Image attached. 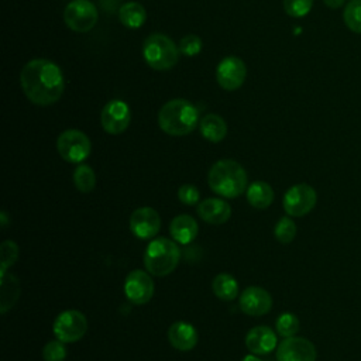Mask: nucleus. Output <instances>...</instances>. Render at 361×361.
<instances>
[{"mask_svg": "<svg viewBox=\"0 0 361 361\" xmlns=\"http://www.w3.org/2000/svg\"><path fill=\"white\" fill-rule=\"evenodd\" d=\"M316 202L317 193L307 183H296L283 195V209L290 217H302L310 213Z\"/></svg>", "mask_w": 361, "mask_h": 361, "instance_id": "9", "label": "nucleus"}, {"mask_svg": "<svg viewBox=\"0 0 361 361\" xmlns=\"http://www.w3.org/2000/svg\"><path fill=\"white\" fill-rule=\"evenodd\" d=\"M313 6V0H283V8L288 16L299 18L305 17Z\"/></svg>", "mask_w": 361, "mask_h": 361, "instance_id": "31", "label": "nucleus"}, {"mask_svg": "<svg viewBox=\"0 0 361 361\" xmlns=\"http://www.w3.org/2000/svg\"><path fill=\"white\" fill-rule=\"evenodd\" d=\"M20 281L14 275H1L0 288V312L4 314L11 309L20 296Z\"/></svg>", "mask_w": 361, "mask_h": 361, "instance_id": "22", "label": "nucleus"}, {"mask_svg": "<svg viewBox=\"0 0 361 361\" xmlns=\"http://www.w3.org/2000/svg\"><path fill=\"white\" fill-rule=\"evenodd\" d=\"M213 293L221 300H233L238 293V282L230 274H219L212 282Z\"/></svg>", "mask_w": 361, "mask_h": 361, "instance_id": "24", "label": "nucleus"}, {"mask_svg": "<svg viewBox=\"0 0 361 361\" xmlns=\"http://www.w3.org/2000/svg\"><path fill=\"white\" fill-rule=\"evenodd\" d=\"M42 358L44 361H65L66 358V348L65 343L61 340H52L45 344L42 348Z\"/></svg>", "mask_w": 361, "mask_h": 361, "instance_id": "30", "label": "nucleus"}, {"mask_svg": "<svg viewBox=\"0 0 361 361\" xmlns=\"http://www.w3.org/2000/svg\"><path fill=\"white\" fill-rule=\"evenodd\" d=\"M168 340L173 348L189 351L197 344V331L186 322H175L168 329Z\"/></svg>", "mask_w": 361, "mask_h": 361, "instance_id": "18", "label": "nucleus"}, {"mask_svg": "<svg viewBox=\"0 0 361 361\" xmlns=\"http://www.w3.org/2000/svg\"><path fill=\"white\" fill-rule=\"evenodd\" d=\"M210 189L223 197H237L247 190V172L234 159H220L209 171Z\"/></svg>", "mask_w": 361, "mask_h": 361, "instance_id": "3", "label": "nucleus"}, {"mask_svg": "<svg viewBox=\"0 0 361 361\" xmlns=\"http://www.w3.org/2000/svg\"><path fill=\"white\" fill-rule=\"evenodd\" d=\"M118 17L123 25L128 28H140L147 18L145 8L135 1H128L120 7Z\"/></svg>", "mask_w": 361, "mask_h": 361, "instance_id": "23", "label": "nucleus"}, {"mask_svg": "<svg viewBox=\"0 0 361 361\" xmlns=\"http://www.w3.org/2000/svg\"><path fill=\"white\" fill-rule=\"evenodd\" d=\"M345 25L355 34H361V0H350L343 11Z\"/></svg>", "mask_w": 361, "mask_h": 361, "instance_id": "26", "label": "nucleus"}, {"mask_svg": "<svg viewBox=\"0 0 361 361\" xmlns=\"http://www.w3.org/2000/svg\"><path fill=\"white\" fill-rule=\"evenodd\" d=\"M240 309L250 316L267 314L272 307V296L259 286H248L240 295Z\"/></svg>", "mask_w": 361, "mask_h": 361, "instance_id": "15", "label": "nucleus"}, {"mask_svg": "<svg viewBox=\"0 0 361 361\" xmlns=\"http://www.w3.org/2000/svg\"><path fill=\"white\" fill-rule=\"evenodd\" d=\"M275 238L282 244H289L296 237V224L290 217H281L275 226Z\"/></svg>", "mask_w": 361, "mask_h": 361, "instance_id": "28", "label": "nucleus"}, {"mask_svg": "<svg viewBox=\"0 0 361 361\" xmlns=\"http://www.w3.org/2000/svg\"><path fill=\"white\" fill-rule=\"evenodd\" d=\"M73 183L76 189L83 193L92 192L96 186L94 171L86 164H79L73 171Z\"/></svg>", "mask_w": 361, "mask_h": 361, "instance_id": "25", "label": "nucleus"}, {"mask_svg": "<svg viewBox=\"0 0 361 361\" xmlns=\"http://www.w3.org/2000/svg\"><path fill=\"white\" fill-rule=\"evenodd\" d=\"M142 56L149 68L168 71L172 69L179 59V47H176L169 37L155 32L144 41Z\"/></svg>", "mask_w": 361, "mask_h": 361, "instance_id": "5", "label": "nucleus"}, {"mask_svg": "<svg viewBox=\"0 0 361 361\" xmlns=\"http://www.w3.org/2000/svg\"><path fill=\"white\" fill-rule=\"evenodd\" d=\"M247 68L243 59L238 56L230 55L220 61L216 69L217 83L226 90H237L245 80Z\"/></svg>", "mask_w": 361, "mask_h": 361, "instance_id": "11", "label": "nucleus"}, {"mask_svg": "<svg viewBox=\"0 0 361 361\" xmlns=\"http://www.w3.org/2000/svg\"><path fill=\"white\" fill-rule=\"evenodd\" d=\"M245 345L250 353L265 355L276 347V334L268 326H255L247 333Z\"/></svg>", "mask_w": 361, "mask_h": 361, "instance_id": "16", "label": "nucleus"}, {"mask_svg": "<svg viewBox=\"0 0 361 361\" xmlns=\"http://www.w3.org/2000/svg\"><path fill=\"white\" fill-rule=\"evenodd\" d=\"M178 197L182 203H185L188 206H192V204H196L199 202L200 192L195 185L185 183L178 189Z\"/></svg>", "mask_w": 361, "mask_h": 361, "instance_id": "33", "label": "nucleus"}, {"mask_svg": "<svg viewBox=\"0 0 361 361\" xmlns=\"http://www.w3.org/2000/svg\"><path fill=\"white\" fill-rule=\"evenodd\" d=\"M199 217L210 224H223L231 216L230 204L219 197H207L197 204Z\"/></svg>", "mask_w": 361, "mask_h": 361, "instance_id": "17", "label": "nucleus"}, {"mask_svg": "<svg viewBox=\"0 0 361 361\" xmlns=\"http://www.w3.org/2000/svg\"><path fill=\"white\" fill-rule=\"evenodd\" d=\"M56 149L65 161L80 164L90 155L92 144L83 131L71 128L59 134L56 140Z\"/></svg>", "mask_w": 361, "mask_h": 361, "instance_id": "6", "label": "nucleus"}, {"mask_svg": "<svg viewBox=\"0 0 361 361\" xmlns=\"http://www.w3.org/2000/svg\"><path fill=\"white\" fill-rule=\"evenodd\" d=\"M7 223H8V220H7V214H6V212H1V227H6V226H7Z\"/></svg>", "mask_w": 361, "mask_h": 361, "instance_id": "36", "label": "nucleus"}, {"mask_svg": "<svg viewBox=\"0 0 361 361\" xmlns=\"http://www.w3.org/2000/svg\"><path fill=\"white\" fill-rule=\"evenodd\" d=\"M99 18L97 8L89 0H72L63 10L65 24L76 32L90 31Z\"/></svg>", "mask_w": 361, "mask_h": 361, "instance_id": "8", "label": "nucleus"}, {"mask_svg": "<svg viewBox=\"0 0 361 361\" xmlns=\"http://www.w3.org/2000/svg\"><path fill=\"white\" fill-rule=\"evenodd\" d=\"M241 361H262L259 357H257V354H250V355H245Z\"/></svg>", "mask_w": 361, "mask_h": 361, "instance_id": "35", "label": "nucleus"}, {"mask_svg": "<svg viewBox=\"0 0 361 361\" xmlns=\"http://www.w3.org/2000/svg\"><path fill=\"white\" fill-rule=\"evenodd\" d=\"M179 259L180 250L176 241L166 237L154 238L144 252V265L154 276H166L176 268Z\"/></svg>", "mask_w": 361, "mask_h": 361, "instance_id": "4", "label": "nucleus"}, {"mask_svg": "<svg viewBox=\"0 0 361 361\" xmlns=\"http://www.w3.org/2000/svg\"><path fill=\"white\" fill-rule=\"evenodd\" d=\"M18 258V247L13 240H6L0 245V259H1V268L0 275H4L7 269L17 261Z\"/></svg>", "mask_w": 361, "mask_h": 361, "instance_id": "29", "label": "nucleus"}, {"mask_svg": "<svg viewBox=\"0 0 361 361\" xmlns=\"http://www.w3.org/2000/svg\"><path fill=\"white\" fill-rule=\"evenodd\" d=\"M20 85L27 99L38 106L56 103L65 89L61 68L48 59H32L20 73Z\"/></svg>", "mask_w": 361, "mask_h": 361, "instance_id": "1", "label": "nucleus"}, {"mask_svg": "<svg viewBox=\"0 0 361 361\" xmlns=\"http://www.w3.org/2000/svg\"><path fill=\"white\" fill-rule=\"evenodd\" d=\"M131 120V111L126 102L114 99L104 104L100 113V123L106 133L117 135L127 130Z\"/></svg>", "mask_w": 361, "mask_h": 361, "instance_id": "10", "label": "nucleus"}, {"mask_svg": "<svg viewBox=\"0 0 361 361\" xmlns=\"http://www.w3.org/2000/svg\"><path fill=\"white\" fill-rule=\"evenodd\" d=\"M52 330L55 337L62 343H75L85 336L87 330V320L79 310H63L56 316Z\"/></svg>", "mask_w": 361, "mask_h": 361, "instance_id": "7", "label": "nucleus"}, {"mask_svg": "<svg viewBox=\"0 0 361 361\" xmlns=\"http://www.w3.org/2000/svg\"><path fill=\"white\" fill-rule=\"evenodd\" d=\"M200 134L210 142H220L227 134V124L219 114H206L199 123Z\"/></svg>", "mask_w": 361, "mask_h": 361, "instance_id": "20", "label": "nucleus"}, {"mask_svg": "<svg viewBox=\"0 0 361 361\" xmlns=\"http://www.w3.org/2000/svg\"><path fill=\"white\" fill-rule=\"evenodd\" d=\"M276 331L281 337H292L299 331V319L293 313H282L276 319Z\"/></svg>", "mask_w": 361, "mask_h": 361, "instance_id": "27", "label": "nucleus"}, {"mask_svg": "<svg viewBox=\"0 0 361 361\" xmlns=\"http://www.w3.org/2000/svg\"><path fill=\"white\" fill-rule=\"evenodd\" d=\"M323 1L330 8H338V7H341L344 4V0H323Z\"/></svg>", "mask_w": 361, "mask_h": 361, "instance_id": "34", "label": "nucleus"}, {"mask_svg": "<svg viewBox=\"0 0 361 361\" xmlns=\"http://www.w3.org/2000/svg\"><path fill=\"white\" fill-rule=\"evenodd\" d=\"M317 351L305 337H286L276 348V361H316Z\"/></svg>", "mask_w": 361, "mask_h": 361, "instance_id": "12", "label": "nucleus"}, {"mask_svg": "<svg viewBox=\"0 0 361 361\" xmlns=\"http://www.w3.org/2000/svg\"><path fill=\"white\" fill-rule=\"evenodd\" d=\"M199 123V111L186 99H172L166 102L158 113L161 130L169 135L180 137L192 133Z\"/></svg>", "mask_w": 361, "mask_h": 361, "instance_id": "2", "label": "nucleus"}, {"mask_svg": "<svg viewBox=\"0 0 361 361\" xmlns=\"http://www.w3.org/2000/svg\"><path fill=\"white\" fill-rule=\"evenodd\" d=\"M202 49V39L195 34L185 35L179 42V51L185 56H195Z\"/></svg>", "mask_w": 361, "mask_h": 361, "instance_id": "32", "label": "nucleus"}, {"mask_svg": "<svg viewBox=\"0 0 361 361\" xmlns=\"http://www.w3.org/2000/svg\"><path fill=\"white\" fill-rule=\"evenodd\" d=\"M247 200L255 209H267L274 200V190L269 183L264 180L252 182L247 190Z\"/></svg>", "mask_w": 361, "mask_h": 361, "instance_id": "21", "label": "nucleus"}, {"mask_svg": "<svg viewBox=\"0 0 361 361\" xmlns=\"http://www.w3.org/2000/svg\"><path fill=\"white\" fill-rule=\"evenodd\" d=\"M126 298L134 305H144L154 295V281L148 272L141 269L131 271L124 281Z\"/></svg>", "mask_w": 361, "mask_h": 361, "instance_id": "13", "label": "nucleus"}, {"mask_svg": "<svg viewBox=\"0 0 361 361\" xmlns=\"http://www.w3.org/2000/svg\"><path fill=\"white\" fill-rule=\"evenodd\" d=\"M169 231L173 241L179 244H189L192 243L199 231V226L196 220L189 214H179L172 219L169 224Z\"/></svg>", "mask_w": 361, "mask_h": 361, "instance_id": "19", "label": "nucleus"}, {"mask_svg": "<svg viewBox=\"0 0 361 361\" xmlns=\"http://www.w3.org/2000/svg\"><path fill=\"white\" fill-rule=\"evenodd\" d=\"M161 228V217L152 207H138L131 213L130 230L131 233L142 240L152 238Z\"/></svg>", "mask_w": 361, "mask_h": 361, "instance_id": "14", "label": "nucleus"}]
</instances>
